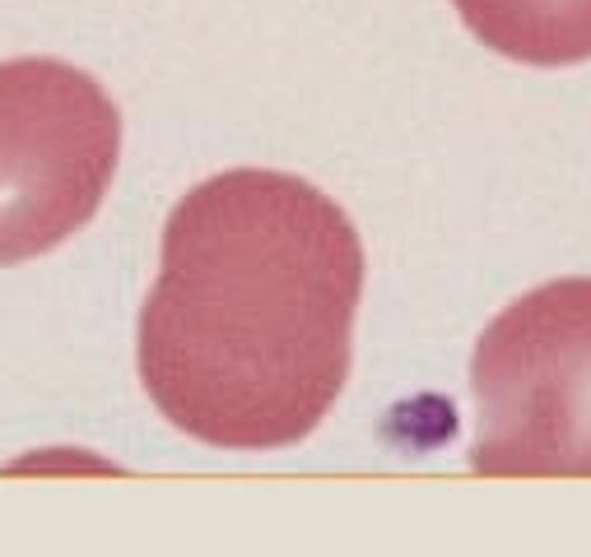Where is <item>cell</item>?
Returning a JSON list of instances; mask_svg holds the SVG:
<instances>
[{"instance_id": "6da1fadb", "label": "cell", "mask_w": 591, "mask_h": 557, "mask_svg": "<svg viewBox=\"0 0 591 557\" xmlns=\"http://www.w3.org/2000/svg\"><path fill=\"white\" fill-rule=\"evenodd\" d=\"M364 242L313 181L234 168L164 223L136 367L177 432L219 450L294 446L341 400Z\"/></svg>"}, {"instance_id": "7a4b0ae2", "label": "cell", "mask_w": 591, "mask_h": 557, "mask_svg": "<svg viewBox=\"0 0 591 557\" xmlns=\"http://www.w3.org/2000/svg\"><path fill=\"white\" fill-rule=\"evenodd\" d=\"M484 479H591V279H554L503 307L471 358Z\"/></svg>"}, {"instance_id": "3957f363", "label": "cell", "mask_w": 591, "mask_h": 557, "mask_svg": "<svg viewBox=\"0 0 591 557\" xmlns=\"http://www.w3.org/2000/svg\"><path fill=\"white\" fill-rule=\"evenodd\" d=\"M121 158L108 89L57 57L0 61V265H23L80 232Z\"/></svg>"}, {"instance_id": "277c9868", "label": "cell", "mask_w": 591, "mask_h": 557, "mask_svg": "<svg viewBox=\"0 0 591 557\" xmlns=\"http://www.w3.org/2000/svg\"><path fill=\"white\" fill-rule=\"evenodd\" d=\"M461 23L508 61H591V0H452Z\"/></svg>"}]
</instances>
